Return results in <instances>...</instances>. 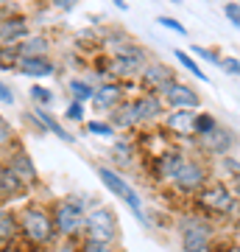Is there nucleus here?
<instances>
[{"label": "nucleus", "instance_id": "obj_35", "mask_svg": "<svg viewBox=\"0 0 240 252\" xmlns=\"http://www.w3.org/2000/svg\"><path fill=\"white\" fill-rule=\"evenodd\" d=\"M238 252H240V244H238Z\"/></svg>", "mask_w": 240, "mask_h": 252}, {"label": "nucleus", "instance_id": "obj_28", "mask_svg": "<svg viewBox=\"0 0 240 252\" xmlns=\"http://www.w3.org/2000/svg\"><path fill=\"white\" fill-rule=\"evenodd\" d=\"M31 95H34L39 104H51V98H53V95H51V90H45V87H34V90H31Z\"/></svg>", "mask_w": 240, "mask_h": 252}, {"label": "nucleus", "instance_id": "obj_23", "mask_svg": "<svg viewBox=\"0 0 240 252\" xmlns=\"http://www.w3.org/2000/svg\"><path fill=\"white\" fill-rule=\"evenodd\" d=\"M176 59H179V62H182V64H185L187 70L193 73V76H198V79H204V81H207V76H204V73H201V70H198V64L193 62V59H190V56H187V54H182V51H176Z\"/></svg>", "mask_w": 240, "mask_h": 252}, {"label": "nucleus", "instance_id": "obj_18", "mask_svg": "<svg viewBox=\"0 0 240 252\" xmlns=\"http://www.w3.org/2000/svg\"><path fill=\"white\" fill-rule=\"evenodd\" d=\"M117 98H120V90H117L115 84H107V87H101V90L95 93V104H98V107H112Z\"/></svg>", "mask_w": 240, "mask_h": 252}, {"label": "nucleus", "instance_id": "obj_6", "mask_svg": "<svg viewBox=\"0 0 240 252\" xmlns=\"http://www.w3.org/2000/svg\"><path fill=\"white\" fill-rule=\"evenodd\" d=\"M173 180H176V185H179L182 190H193V188H198V185H204L207 174H204V168H201L198 162L185 160V165L179 168V174L173 177Z\"/></svg>", "mask_w": 240, "mask_h": 252}, {"label": "nucleus", "instance_id": "obj_21", "mask_svg": "<svg viewBox=\"0 0 240 252\" xmlns=\"http://www.w3.org/2000/svg\"><path fill=\"white\" fill-rule=\"evenodd\" d=\"M11 171L17 174L20 180H31V177H34V165H31V160H28V157H17V162H14V168H11Z\"/></svg>", "mask_w": 240, "mask_h": 252}, {"label": "nucleus", "instance_id": "obj_30", "mask_svg": "<svg viewBox=\"0 0 240 252\" xmlns=\"http://www.w3.org/2000/svg\"><path fill=\"white\" fill-rule=\"evenodd\" d=\"M67 118H70V121H81V118H84V107H81L79 101L67 107Z\"/></svg>", "mask_w": 240, "mask_h": 252}, {"label": "nucleus", "instance_id": "obj_27", "mask_svg": "<svg viewBox=\"0 0 240 252\" xmlns=\"http://www.w3.org/2000/svg\"><path fill=\"white\" fill-rule=\"evenodd\" d=\"M221 64H223V70H226V73H232V76H240V59H232V56H226Z\"/></svg>", "mask_w": 240, "mask_h": 252}, {"label": "nucleus", "instance_id": "obj_11", "mask_svg": "<svg viewBox=\"0 0 240 252\" xmlns=\"http://www.w3.org/2000/svg\"><path fill=\"white\" fill-rule=\"evenodd\" d=\"M145 81L151 84V87H160V90H168L173 79H170V70L165 64H151V67H145Z\"/></svg>", "mask_w": 240, "mask_h": 252}, {"label": "nucleus", "instance_id": "obj_1", "mask_svg": "<svg viewBox=\"0 0 240 252\" xmlns=\"http://www.w3.org/2000/svg\"><path fill=\"white\" fill-rule=\"evenodd\" d=\"M98 177H101V182L107 185L115 196H120L126 202V205L132 207L134 213H137V219H140L142 224H145V216H142V205H140V196L134 193V188L129 185V182H123L120 177H117L115 171H109V168H98Z\"/></svg>", "mask_w": 240, "mask_h": 252}, {"label": "nucleus", "instance_id": "obj_34", "mask_svg": "<svg viewBox=\"0 0 240 252\" xmlns=\"http://www.w3.org/2000/svg\"><path fill=\"white\" fill-rule=\"evenodd\" d=\"M6 140V126H0V143Z\"/></svg>", "mask_w": 240, "mask_h": 252}, {"label": "nucleus", "instance_id": "obj_7", "mask_svg": "<svg viewBox=\"0 0 240 252\" xmlns=\"http://www.w3.org/2000/svg\"><path fill=\"white\" fill-rule=\"evenodd\" d=\"M162 93H165V98H168L176 109H196L198 107V95L190 90V87H185V84H176V81H173L168 90H162Z\"/></svg>", "mask_w": 240, "mask_h": 252}, {"label": "nucleus", "instance_id": "obj_33", "mask_svg": "<svg viewBox=\"0 0 240 252\" xmlns=\"http://www.w3.org/2000/svg\"><path fill=\"white\" fill-rule=\"evenodd\" d=\"M0 101H3V104H11V101H14V95H11V90L6 84H0Z\"/></svg>", "mask_w": 240, "mask_h": 252}, {"label": "nucleus", "instance_id": "obj_8", "mask_svg": "<svg viewBox=\"0 0 240 252\" xmlns=\"http://www.w3.org/2000/svg\"><path fill=\"white\" fill-rule=\"evenodd\" d=\"M81 210H79V205H62L59 210H56V227L62 230V233H67V235H73L76 230L81 227Z\"/></svg>", "mask_w": 240, "mask_h": 252}, {"label": "nucleus", "instance_id": "obj_10", "mask_svg": "<svg viewBox=\"0 0 240 252\" xmlns=\"http://www.w3.org/2000/svg\"><path fill=\"white\" fill-rule=\"evenodd\" d=\"M20 70L28 73V76H51L53 73V64L42 59V56H26L23 62H20Z\"/></svg>", "mask_w": 240, "mask_h": 252}, {"label": "nucleus", "instance_id": "obj_20", "mask_svg": "<svg viewBox=\"0 0 240 252\" xmlns=\"http://www.w3.org/2000/svg\"><path fill=\"white\" fill-rule=\"evenodd\" d=\"M215 126H218V124H215V118L204 112V115H196V126H193V132H198V137H204V135L213 132Z\"/></svg>", "mask_w": 240, "mask_h": 252}, {"label": "nucleus", "instance_id": "obj_29", "mask_svg": "<svg viewBox=\"0 0 240 252\" xmlns=\"http://www.w3.org/2000/svg\"><path fill=\"white\" fill-rule=\"evenodd\" d=\"M89 132H95V135L109 137V135H112V126H109V124H98V121H92V124H89Z\"/></svg>", "mask_w": 240, "mask_h": 252}, {"label": "nucleus", "instance_id": "obj_31", "mask_svg": "<svg viewBox=\"0 0 240 252\" xmlns=\"http://www.w3.org/2000/svg\"><path fill=\"white\" fill-rule=\"evenodd\" d=\"M87 252H117V250H112L109 244H98V241H89L87 244Z\"/></svg>", "mask_w": 240, "mask_h": 252}, {"label": "nucleus", "instance_id": "obj_3", "mask_svg": "<svg viewBox=\"0 0 240 252\" xmlns=\"http://www.w3.org/2000/svg\"><path fill=\"white\" fill-rule=\"evenodd\" d=\"M23 227H26V233L34 241H48L53 235V221L45 213H39V210H28L26 216H23Z\"/></svg>", "mask_w": 240, "mask_h": 252}, {"label": "nucleus", "instance_id": "obj_26", "mask_svg": "<svg viewBox=\"0 0 240 252\" xmlns=\"http://www.w3.org/2000/svg\"><path fill=\"white\" fill-rule=\"evenodd\" d=\"M160 26L170 28V31H176V34H182V36L187 34V31H185V26H182L179 20H173V17H160Z\"/></svg>", "mask_w": 240, "mask_h": 252}, {"label": "nucleus", "instance_id": "obj_12", "mask_svg": "<svg viewBox=\"0 0 240 252\" xmlns=\"http://www.w3.org/2000/svg\"><path fill=\"white\" fill-rule=\"evenodd\" d=\"M168 126L187 135V132H193V126H196V112H193V109H176V112L168 118Z\"/></svg>", "mask_w": 240, "mask_h": 252}, {"label": "nucleus", "instance_id": "obj_13", "mask_svg": "<svg viewBox=\"0 0 240 252\" xmlns=\"http://www.w3.org/2000/svg\"><path fill=\"white\" fill-rule=\"evenodd\" d=\"M20 190H23V180L11 168H0V193L3 196H14Z\"/></svg>", "mask_w": 240, "mask_h": 252}, {"label": "nucleus", "instance_id": "obj_16", "mask_svg": "<svg viewBox=\"0 0 240 252\" xmlns=\"http://www.w3.org/2000/svg\"><path fill=\"white\" fill-rule=\"evenodd\" d=\"M3 39H17V36H26L28 34V26H26V20L23 17H14L9 20V23H3Z\"/></svg>", "mask_w": 240, "mask_h": 252}, {"label": "nucleus", "instance_id": "obj_4", "mask_svg": "<svg viewBox=\"0 0 240 252\" xmlns=\"http://www.w3.org/2000/svg\"><path fill=\"white\" fill-rule=\"evenodd\" d=\"M207 238H210V230H207V224H201V221H190V224L185 227V233H182L185 252H210V244H207Z\"/></svg>", "mask_w": 240, "mask_h": 252}, {"label": "nucleus", "instance_id": "obj_19", "mask_svg": "<svg viewBox=\"0 0 240 252\" xmlns=\"http://www.w3.org/2000/svg\"><path fill=\"white\" fill-rule=\"evenodd\" d=\"M115 124H117V126H132V124H137V109H134V104H126V107L117 109Z\"/></svg>", "mask_w": 240, "mask_h": 252}, {"label": "nucleus", "instance_id": "obj_14", "mask_svg": "<svg viewBox=\"0 0 240 252\" xmlns=\"http://www.w3.org/2000/svg\"><path fill=\"white\" fill-rule=\"evenodd\" d=\"M36 118H39V124H42L45 129H51V132H53L56 137H62L64 143H73V140H76V137H73L70 132H64L59 121H53V118H51V112H45V109H36Z\"/></svg>", "mask_w": 240, "mask_h": 252}, {"label": "nucleus", "instance_id": "obj_2", "mask_svg": "<svg viewBox=\"0 0 240 252\" xmlns=\"http://www.w3.org/2000/svg\"><path fill=\"white\" fill-rule=\"evenodd\" d=\"M117 230V219L109 213V210H92L87 216V235L89 241H98V244H109L115 238Z\"/></svg>", "mask_w": 240, "mask_h": 252}, {"label": "nucleus", "instance_id": "obj_22", "mask_svg": "<svg viewBox=\"0 0 240 252\" xmlns=\"http://www.w3.org/2000/svg\"><path fill=\"white\" fill-rule=\"evenodd\" d=\"M70 90L76 93V98L84 101V98H95V90L89 87V84H84V81H70Z\"/></svg>", "mask_w": 240, "mask_h": 252}, {"label": "nucleus", "instance_id": "obj_15", "mask_svg": "<svg viewBox=\"0 0 240 252\" xmlns=\"http://www.w3.org/2000/svg\"><path fill=\"white\" fill-rule=\"evenodd\" d=\"M134 109H137V118H157L162 112V101L154 95H145V98L134 101Z\"/></svg>", "mask_w": 240, "mask_h": 252}, {"label": "nucleus", "instance_id": "obj_17", "mask_svg": "<svg viewBox=\"0 0 240 252\" xmlns=\"http://www.w3.org/2000/svg\"><path fill=\"white\" fill-rule=\"evenodd\" d=\"M182 165H185V157H179V154H165L160 171H162V177H176Z\"/></svg>", "mask_w": 240, "mask_h": 252}, {"label": "nucleus", "instance_id": "obj_32", "mask_svg": "<svg viewBox=\"0 0 240 252\" xmlns=\"http://www.w3.org/2000/svg\"><path fill=\"white\" fill-rule=\"evenodd\" d=\"M196 56H204L207 62H215V64H221L223 59H218V56L213 54V51H207V48H196Z\"/></svg>", "mask_w": 240, "mask_h": 252}, {"label": "nucleus", "instance_id": "obj_9", "mask_svg": "<svg viewBox=\"0 0 240 252\" xmlns=\"http://www.w3.org/2000/svg\"><path fill=\"white\" fill-rule=\"evenodd\" d=\"M201 146H204L207 152H213V154H223L232 146V135L226 132V129H221V126H215L210 135L201 137Z\"/></svg>", "mask_w": 240, "mask_h": 252}, {"label": "nucleus", "instance_id": "obj_24", "mask_svg": "<svg viewBox=\"0 0 240 252\" xmlns=\"http://www.w3.org/2000/svg\"><path fill=\"white\" fill-rule=\"evenodd\" d=\"M14 233V219L9 213H0V238H9Z\"/></svg>", "mask_w": 240, "mask_h": 252}, {"label": "nucleus", "instance_id": "obj_5", "mask_svg": "<svg viewBox=\"0 0 240 252\" xmlns=\"http://www.w3.org/2000/svg\"><path fill=\"white\" fill-rule=\"evenodd\" d=\"M201 205L213 207L218 213H229L232 207H235V196L226 190V185H210V188H204V193H201Z\"/></svg>", "mask_w": 240, "mask_h": 252}, {"label": "nucleus", "instance_id": "obj_25", "mask_svg": "<svg viewBox=\"0 0 240 252\" xmlns=\"http://www.w3.org/2000/svg\"><path fill=\"white\" fill-rule=\"evenodd\" d=\"M223 14H226V20H232V26L240 28V3H226Z\"/></svg>", "mask_w": 240, "mask_h": 252}]
</instances>
